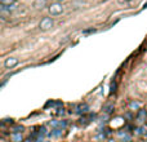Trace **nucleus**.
I'll use <instances>...</instances> for the list:
<instances>
[{"label":"nucleus","mask_w":147,"mask_h":142,"mask_svg":"<svg viewBox=\"0 0 147 142\" xmlns=\"http://www.w3.org/2000/svg\"><path fill=\"white\" fill-rule=\"evenodd\" d=\"M62 12H63V5H62L61 3L56 1V3H52V4L49 5V13H50L52 16H58V14H61Z\"/></svg>","instance_id":"1"},{"label":"nucleus","mask_w":147,"mask_h":142,"mask_svg":"<svg viewBox=\"0 0 147 142\" xmlns=\"http://www.w3.org/2000/svg\"><path fill=\"white\" fill-rule=\"evenodd\" d=\"M39 27H40V30H43V31H48L49 29L53 27V20H52L50 17H44V18L40 21Z\"/></svg>","instance_id":"2"},{"label":"nucleus","mask_w":147,"mask_h":142,"mask_svg":"<svg viewBox=\"0 0 147 142\" xmlns=\"http://www.w3.org/2000/svg\"><path fill=\"white\" fill-rule=\"evenodd\" d=\"M17 65H18V60H17L16 57H9V58H6L5 62H4V66H5L6 69H13V67L17 66Z\"/></svg>","instance_id":"3"},{"label":"nucleus","mask_w":147,"mask_h":142,"mask_svg":"<svg viewBox=\"0 0 147 142\" xmlns=\"http://www.w3.org/2000/svg\"><path fill=\"white\" fill-rule=\"evenodd\" d=\"M137 121L138 123H143L145 120H146V118H147V111L145 110V108H141V110H138L137 111Z\"/></svg>","instance_id":"4"},{"label":"nucleus","mask_w":147,"mask_h":142,"mask_svg":"<svg viewBox=\"0 0 147 142\" xmlns=\"http://www.w3.org/2000/svg\"><path fill=\"white\" fill-rule=\"evenodd\" d=\"M142 108V102H139V101H132V102H129V110H132V111H134V110H141Z\"/></svg>","instance_id":"5"},{"label":"nucleus","mask_w":147,"mask_h":142,"mask_svg":"<svg viewBox=\"0 0 147 142\" xmlns=\"http://www.w3.org/2000/svg\"><path fill=\"white\" fill-rule=\"evenodd\" d=\"M0 4H1V7L10 8V7L16 5V0H0Z\"/></svg>","instance_id":"6"},{"label":"nucleus","mask_w":147,"mask_h":142,"mask_svg":"<svg viewBox=\"0 0 147 142\" xmlns=\"http://www.w3.org/2000/svg\"><path fill=\"white\" fill-rule=\"evenodd\" d=\"M62 131H63V129H59V128H54V129H53V131H52V132L49 133V134H50L52 137H59V136L62 134Z\"/></svg>","instance_id":"7"},{"label":"nucleus","mask_w":147,"mask_h":142,"mask_svg":"<svg viewBox=\"0 0 147 142\" xmlns=\"http://www.w3.org/2000/svg\"><path fill=\"white\" fill-rule=\"evenodd\" d=\"M12 141L13 142H22V134H21V133H12Z\"/></svg>","instance_id":"8"},{"label":"nucleus","mask_w":147,"mask_h":142,"mask_svg":"<svg viewBox=\"0 0 147 142\" xmlns=\"http://www.w3.org/2000/svg\"><path fill=\"white\" fill-rule=\"evenodd\" d=\"M88 110H89V106H88V105H85V104H84V105H79V106H77V112H79V114H81V112H86Z\"/></svg>","instance_id":"9"},{"label":"nucleus","mask_w":147,"mask_h":142,"mask_svg":"<svg viewBox=\"0 0 147 142\" xmlns=\"http://www.w3.org/2000/svg\"><path fill=\"white\" fill-rule=\"evenodd\" d=\"M45 4H46V0H35L34 7H36V8H43Z\"/></svg>","instance_id":"10"},{"label":"nucleus","mask_w":147,"mask_h":142,"mask_svg":"<svg viewBox=\"0 0 147 142\" xmlns=\"http://www.w3.org/2000/svg\"><path fill=\"white\" fill-rule=\"evenodd\" d=\"M22 131H23V127L22 125H16L13 128V133H22Z\"/></svg>","instance_id":"11"},{"label":"nucleus","mask_w":147,"mask_h":142,"mask_svg":"<svg viewBox=\"0 0 147 142\" xmlns=\"http://www.w3.org/2000/svg\"><path fill=\"white\" fill-rule=\"evenodd\" d=\"M121 136H123V134H121ZM130 140H132V137L124 133V136H123V142H130Z\"/></svg>","instance_id":"12"},{"label":"nucleus","mask_w":147,"mask_h":142,"mask_svg":"<svg viewBox=\"0 0 147 142\" xmlns=\"http://www.w3.org/2000/svg\"><path fill=\"white\" fill-rule=\"evenodd\" d=\"M25 142H32V140H31V138H29V140H26Z\"/></svg>","instance_id":"13"},{"label":"nucleus","mask_w":147,"mask_h":142,"mask_svg":"<svg viewBox=\"0 0 147 142\" xmlns=\"http://www.w3.org/2000/svg\"><path fill=\"white\" fill-rule=\"evenodd\" d=\"M145 136H146V138H147V133H146V134H145Z\"/></svg>","instance_id":"14"},{"label":"nucleus","mask_w":147,"mask_h":142,"mask_svg":"<svg viewBox=\"0 0 147 142\" xmlns=\"http://www.w3.org/2000/svg\"><path fill=\"white\" fill-rule=\"evenodd\" d=\"M125 1H130V0H125Z\"/></svg>","instance_id":"15"}]
</instances>
